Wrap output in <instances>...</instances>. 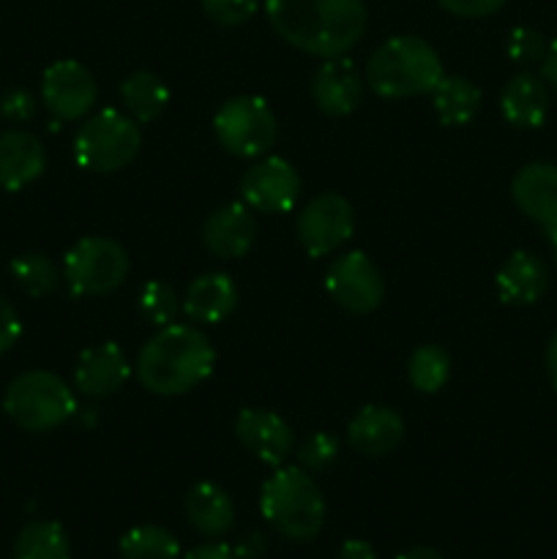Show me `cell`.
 I'll return each mask as SVG.
<instances>
[{
    "label": "cell",
    "mask_w": 557,
    "mask_h": 559,
    "mask_svg": "<svg viewBox=\"0 0 557 559\" xmlns=\"http://www.w3.org/2000/svg\"><path fill=\"white\" fill-rule=\"evenodd\" d=\"M273 31L317 58H342L366 33L364 0H265Z\"/></svg>",
    "instance_id": "6da1fadb"
},
{
    "label": "cell",
    "mask_w": 557,
    "mask_h": 559,
    "mask_svg": "<svg viewBox=\"0 0 557 559\" xmlns=\"http://www.w3.org/2000/svg\"><path fill=\"white\" fill-rule=\"evenodd\" d=\"M216 353L202 331L164 325L137 358V380L156 396H180L211 377Z\"/></svg>",
    "instance_id": "7a4b0ae2"
},
{
    "label": "cell",
    "mask_w": 557,
    "mask_h": 559,
    "mask_svg": "<svg viewBox=\"0 0 557 559\" xmlns=\"http://www.w3.org/2000/svg\"><path fill=\"white\" fill-rule=\"evenodd\" d=\"M442 80V60L418 36H393L371 52L366 82L382 98H407L435 91Z\"/></svg>",
    "instance_id": "3957f363"
},
{
    "label": "cell",
    "mask_w": 557,
    "mask_h": 559,
    "mask_svg": "<svg viewBox=\"0 0 557 559\" xmlns=\"http://www.w3.org/2000/svg\"><path fill=\"white\" fill-rule=\"evenodd\" d=\"M262 519L289 540H311L325 524V497L306 469L278 467L262 484Z\"/></svg>",
    "instance_id": "277c9868"
},
{
    "label": "cell",
    "mask_w": 557,
    "mask_h": 559,
    "mask_svg": "<svg viewBox=\"0 0 557 559\" xmlns=\"http://www.w3.org/2000/svg\"><path fill=\"white\" fill-rule=\"evenodd\" d=\"M3 409L20 429L49 431L76 413V399L58 374L36 369L11 380Z\"/></svg>",
    "instance_id": "5b68a950"
},
{
    "label": "cell",
    "mask_w": 557,
    "mask_h": 559,
    "mask_svg": "<svg viewBox=\"0 0 557 559\" xmlns=\"http://www.w3.org/2000/svg\"><path fill=\"white\" fill-rule=\"evenodd\" d=\"M140 145L142 131L137 120L118 109H104L76 131L74 156L91 173H118L137 156Z\"/></svg>",
    "instance_id": "8992f818"
},
{
    "label": "cell",
    "mask_w": 557,
    "mask_h": 559,
    "mask_svg": "<svg viewBox=\"0 0 557 559\" xmlns=\"http://www.w3.org/2000/svg\"><path fill=\"white\" fill-rule=\"evenodd\" d=\"M213 131L227 153L240 158H257L273 147L278 123L273 109L257 96H238L222 104L213 118Z\"/></svg>",
    "instance_id": "52a82bcc"
},
{
    "label": "cell",
    "mask_w": 557,
    "mask_h": 559,
    "mask_svg": "<svg viewBox=\"0 0 557 559\" xmlns=\"http://www.w3.org/2000/svg\"><path fill=\"white\" fill-rule=\"evenodd\" d=\"M129 254L109 238H82L63 260V276L74 295H107L123 284Z\"/></svg>",
    "instance_id": "ba28073f"
},
{
    "label": "cell",
    "mask_w": 557,
    "mask_h": 559,
    "mask_svg": "<svg viewBox=\"0 0 557 559\" xmlns=\"http://www.w3.org/2000/svg\"><path fill=\"white\" fill-rule=\"evenodd\" d=\"M325 289L342 309L353 314H369L382 304L386 282L364 251H349L328 267Z\"/></svg>",
    "instance_id": "9c48e42d"
},
{
    "label": "cell",
    "mask_w": 557,
    "mask_h": 559,
    "mask_svg": "<svg viewBox=\"0 0 557 559\" xmlns=\"http://www.w3.org/2000/svg\"><path fill=\"white\" fill-rule=\"evenodd\" d=\"M353 205L342 194H320L300 211L298 238L309 257H328L353 235Z\"/></svg>",
    "instance_id": "30bf717a"
},
{
    "label": "cell",
    "mask_w": 557,
    "mask_h": 559,
    "mask_svg": "<svg viewBox=\"0 0 557 559\" xmlns=\"http://www.w3.org/2000/svg\"><path fill=\"white\" fill-rule=\"evenodd\" d=\"M240 194L251 211L287 213L300 197V175L287 158L268 156L246 169Z\"/></svg>",
    "instance_id": "8fae6325"
},
{
    "label": "cell",
    "mask_w": 557,
    "mask_h": 559,
    "mask_svg": "<svg viewBox=\"0 0 557 559\" xmlns=\"http://www.w3.org/2000/svg\"><path fill=\"white\" fill-rule=\"evenodd\" d=\"M98 87L91 71L76 60H58L42 76V102L58 120H76L91 112Z\"/></svg>",
    "instance_id": "7c38bea8"
},
{
    "label": "cell",
    "mask_w": 557,
    "mask_h": 559,
    "mask_svg": "<svg viewBox=\"0 0 557 559\" xmlns=\"http://www.w3.org/2000/svg\"><path fill=\"white\" fill-rule=\"evenodd\" d=\"M235 435L251 456L260 459L262 464H271V467L287 462L289 453L295 451L293 426L271 409H240L238 420H235Z\"/></svg>",
    "instance_id": "4fadbf2b"
},
{
    "label": "cell",
    "mask_w": 557,
    "mask_h": 559,
    "mask_svg": "<svg viewBox=\"0 0 557 559\" xmlns=\"http://www.w3.org/2000/svg\"><path fill=\"white\" fill-rule=\"evenodd\" d=\"M254 238L257 222L251 216V207L240 205V202H229V205L218 207L216 213L208 216L205 227H202V243L211 254L222 257V260L246 257Z\"/></svg>",
    "instance_id": "5bb4252c"
},
{
    "label": "cell",
    "mask_w": 557,
    "mask_h": 559,
    "mask_svg": "<svg viewBox=\"0 0 557 559\" xmlns=\"http://www.w3.org/2000/svg\"><path fill=\"white\" fill-rule=\"evenodd\" d=\"M511 197L519 211L541 227H557V164L535 162L517 173Z\"/></svg>",
    "instance_id": "9a60e30c"
},
{
    "label": "cell",
    "mask_w": 557,
    "mask_h": 559,
    "mask_svg": "<svg viewBox=\"0 0 557 559\" xmlns=\"http://www.w3.org/2000/svg\"><path fill=\"white\" fill-rule=\"evenodd\" d=\"M126 380H129V360L115 342L85 349L74 369V388L82 396L91 399L112 396L123 388Z\"/></svg>",
    "instance_id": "2e32d148"
},
{
    "label": "cell",
    "mask_w": 557,
    "mask_h": 559,
    "mask_svg": "<svg viewBox=\"0 0 557 559\" xmlns=\"http://www.w3.org/2000/svg\"><path fill=\"white\" fill-rule=\"evenodd\" d=\"M311 96H315V104L322 112L342 118V115H349L360 104L364 80L344 55L342 58H328L317 69L315 82H311Z\"/></svg>",
    "instance_id": "e0dca14e"
},
{
    "label": "cell",
    "mask_w": 557,
    "mask_h": 559,
    "mask_svg": "<svg viewBox=\"0 0 557 559\" xmlns=\"http://www.w3.org/2000/svg\"><path fill=\"white\" fill-rule=\"evenodd\" d=\"M47 167L42 140L31 131H0V189L20 191Z\"/></svg>",
    "instance_id": "ac0fdd59"
},
{
    "label": "cell",
    "mask_w": 557,
    "mask_h": 559,
    "mask_svg": "<svg viewBox=\"0 0 557 559\" xmlns=\"http://www.w3.org/2000/svg\"><path fill=\"white\" fill-rule=\"evenodd\" d=\"M404 440V420L391 407L369 404L347 426V442L360 456H388Z\"/></svg>",
    "instance_id": "d6986e66"
},
{
    "label": "cell",
    "mask_w": 557,
    "mask_h": 559,
    "mask_svg": "<svg viewBox=\"0 0 557 559\" xmlns=\"http://www.w3.org/2000/svg\"><path fill=\"white\" fill-rule=\"evenodd\" d=\"M238 304V287L227 273H205L194 278L191 287L186 289L183 311L194 322L202 325H216L224 322L235 311Z\"/></svg>",
    "instance_id": "ffe728a7"
},
{
    "label": "cell",
    "mask_w": 557,
    "mask_h": 559,
    "mask_svg": "<svg viewBox=\"0 0 557 559\" xmlns=\"http://www.w3.org/2000/svg\"><path fill=\"white\" fill-rule=\"evenodd\" d=\"M546 287H549V271L530 251H517L497 271V293L502 304L530 306L546 293Z\"/></svg>",
    "instance_id": "44dd1931"
},
{
    "label": "cell",
    "mask_w": 557,
    "mask_h": 559,
    "mask_svg": "<svg viewBox=\"0 0 557 559\" xmlns=\"http://www.w3.org/2000/svg\"><path fill=\"white\" fill-rule=\"evenodd\" d=\"M500 109L508 123L517 129H538L549 112V91H546L544 76H535L530 71L513 76L502 87Z\"/></svg>",
    "instance_id": "7402d4cb"
},
{
    "label": "cell",
    "mask_w": 557,
    "mask_h": 559,
    "mask_svg": "<svg viewBox=\"0 0 557 559\" xmlns=\"http://www.w3.org/2000/svg\"><path fill=\"white\" fill-rule=\"evenodd\" d=\"M186 519L197 533L208 538H218L227 533L235 522L233 497L218 484H197L186 495Z\"/></svg>",
    "instance_id": "603a6c76"
},
{
    "label": "cell",
    "mask_w": 557,
    "mask_h": 559,
    "mask_svg": "<svg viewBox=\"0 0 557 559\" xmlns=\"http://www.w3.org/2000/svg\"><path fill=\"white\" fill-rule=\"evenodd\" d=\"M437 118L442 126H464L475 118L481 107V91L467 76H446L431 91Z\"/></svg>",
    "instance_id": "cb8c5ba5"
},
{
    "label": "cell",
    "mask_w": 557,
    "mask_h": 559,
    "mask_svg": "<svg viewBox=\"0 0 557 559\" xmlns=\"http://www.w3.org/2000/svg\"><path fill=\"white\" fill-rule=\"evenodd\" d=\"M120 98H123L126 109L134 115L140 123H151L158 115L164 112V107L169 104V91L156 74L151 71H134L123 80L120 85Z\"/></svg>",
    "instance_id": "d4e9b609"
},
{
    "label": "cell",
    "mask_w": 557,
    "mask_h": 559,
    "mask_svg": "<svg viewBox=\"0 0 557 559\" xmlns=\"http://www.w3.org/2000/svg\"><path fill=\"white\" fill-rule=\"evenodd\" d=\"M14 559H71V544L58 522H31L14 540Z\"/></svg>",
    "instance_id": "484cf974"
},
{
    "label": "cell",
    "mask_w": 557,
    "mask_h": 559,
    "mask_svg": "<svg viewBox=\"0 0 557 559\" xmlns=\"http://www.w3.org/2000/svg\"><path fill=\"white\" fill-rule=\"evenodd\" d=\"M123 559H180V544L169 530L158 524H140L120 538Z\"/></svg>",
    "instance_id": "4316f807"
},
{
    "label": "cell",
    "mask_w": 557,
    "mask_h": 559,
    "mask_svg": "<svg viewBox=\"0 0 557 559\" xmlns=\"http://www.w3.org/2000/svg\"><path fill=\"white\" fill-rule=\"evenodd\" d=\"M407 374L413 388H418L420 393H437L451 377V358L437 344H424L410 355Z\"/></svg>",
    "instance_id": "83f0119b"
},
{
    "label": "cell",
    "mask_w": 557,
    "mask_h": 559,
    "mask_svg": "<svg viewBox=\"0 0 557 559\" xmlns=\"http://www.w3.org/2000/svg\"><path fill=\"white\" fill-rule=\"evenodd\" d=\"M11 276L20 284L22 293L31 298H44L58 287V267L44 254H22L11 262Z\"/></svg>",
    "instance_id": "f1b7e54d"
},
{
    "label": "cell",
    "mask_w": 557,
    "mask_h": 559,
    "mask_svg": "<svg viewBox=\"0 0 557 559\" xmlns=\"http://www.w3.org/2000/svg\"><path fill=\"white\" fill-rule=\"evenodd\" d=\"M140 309L153 325H173L175 314H178V298H175V289L164 282H151L145 284L140 295Z\"/></svg>",
    "instance_id": "f546056e"
},
{
    "label": "cell",
    "mask_w": 557,
    "mask_h": 559,
    "mask_svg": "<svg viewBox=\"0 0 557 559\" xmlns=\"http://www.w3.org/2000/svg\"><path fill=\"white\" fill-rule=\"evenodd\" d=\"M339 456V440L336 437L325 435V431H317V435L306 437L300 442V467L309 469V473H322V469L331 467Z\"/></svg>",
    "instance_id": "4dcf8cb0"
},
{
    "label": "cell",
    "mask_w": 557,
    "mask_h": 559,
    "mask_svg": "<svg viewBox=\"0 0 557 559\" xmlns=\"http://www.w3.org/2000/svg\"><path fill=\"white\" fill-rule=\"evenodd\" d=\"M506 52L517 66H533L544 60L546 41L535 27H513L511 36H508Z\"/></svg>",
    "instance_id": "1f68e13d"
},
{
    "label": "cell",
    "mask_w": 557,
    "mask_h": 559,
    "mask_svg": "<svg viewBox=\"0 0 557 559\" xmlns=\"http://www.w3.org/2000/svg\"><path fill=\"white\" fill-rule=\"evenodd\" d=\"M202 11L211 16L216 25L235 27L244 25L257 11V0H202Z\"/></svg>",
    "instance_id": "d6a6232c"
},
{
    "label": "cell",
    "mask_w": 557,
    "mask_h": 559,
    "mask_svg": "<svg viewBox=\"0 0 557 559\" xmlns=\"http://www.w3.org/2000/svg\"><path fill=\"white\" fill-rule=\"evenodd\" d=\"M448 14L464 16V20H478V16L495 14L506 5V0H437Z\"/></svg>",
    "instance_id": "836d02e7"
},
{
    "label": "cell",
    "mask_w": 557,
    "mask_h": 559,
    "mask_svg": "<svg viewBox=\"0 0 557 559\" xmlns=\"http://www.w3.org/2000/svg\"><path fill=\"white\" fill-rule=\"evenodd\" d=\"M22 336V322L14 306L0 295V355L9 353Z\"/></svg>",
    "instance_id": "e575fe53"
},
{
    "label": "cell",
    "mask_w": 557,
    "mask_h": 559,
    "mask_svg": "<svg viewBox=\"0 0 557 559\" xmlns=\"http://www.w3.org/2000/svg\"><path fill=\"white\" fill-rule=\"evenodd\" d=\"M0 112L9 120H16V123H25V120L33 118L36 112V98L27 91H11L5 93L3 102H0Z\"/></svg>",
    "instance_id": "d590c367"
},
{
    "label": "cell",
    "mask_w": 557,
    "mask_h": 559,
    "mask_svg": "<svg viewBox=\"0 0 557 559\" xmlns=\"http://www.w3.org/2000/svg\"><path fill=\"white\" fill-rule=\"evenodd\" d=\"M183 559H238L235 551L224 544H202L197 549H191Z\"/></svg>",
    "instance_id": "8d00e7d4"
},
{
    "label": "cell",
    "mask_w": 557,
    "mask_h": 559,
    "mask_svg": "<svg viewBox=\"0 0 557 559\" xmlns=\"http://www.w3.org/2000/svg\"><path fill=\"white\" fill-rule=\"evenodd\" d=\"M336 559H377V551L371 549V544H366V540L353 538V540H344Z\"/></svg>",
    "instance_id": "74e56055"
},
{
    "label": "cell",
    "mask_w": 557,
    "mask_h": 559,
    "mask_svg": "<svg viewBox=\"0 0 557 559\" xmlns=\"http://www.w3.org/2000/svg\"><path fill=\"white\" fill-rule=\"evenodd\" d=\"M235 557L238 559H257L262 555V551H265V538H262V535H249V538H244L240 540L238 546H235Z\"/></svg>",
    "instance_id": "f35d334b"
},
{
    "label": "cell",
    "mask_w": 557,
    "mask_h": 559,
    "mask_svg": "<svg viewBox=\"0 0 557 559\" xmlns=\"http://www.w3.org/2000/svg\"><path fill=\"white\" fill-rule=\"evenodd\" d=\"M541 76H544L546 85H552L557 91V38L546 47L544 60H541Z\"/></svg>",
    "instance_id": "ab89813d"
},
{
    "label": "cell",
    "mask_w": 557,
    "mask_h": 559,
    "mask_svg": "<svg viewBox=\"0 0 557 559\" xmlns=\"http://www.w3.org/2000/svg\"><path fill=\"white\" fill-rule=\"evenodd\" d=\"M546 371H549V380L557 391V331L549 338V347H546Z\"/></svg>",
    "instance_id": "60d3db41"
},
{
    "label": "cell",
    "mask_w": 557,
    "mask_h": 559,
    "mask_svg": "<svg viewBox=\"0 0 557 559\" xmlns=\"http://www.w3.org/2000/svg\"><path fill=\"white\" fill-rule=\"evenodd\" d=\"M396 559H446L437 549H429V546H415V549L404 551Z\"/></svg>",
    "instance_id": "b9f144b4"
},
{
    "label": "cell",
    "mask_w": 557,
    "mask_h": 559,
    "mask_svg": "<svg viewBox=\"0 0 557 559\" xmlns=\"http://www.w3.org/2000/svg\"><path fill=\"white\" fill-rule=\"evenodd\" d=\"M546 235H549L552 254H555V265H557V227H549V229H546Z\"/></svg>",
    "instance_id": "7bdbcfd3"
}]
</instances>
